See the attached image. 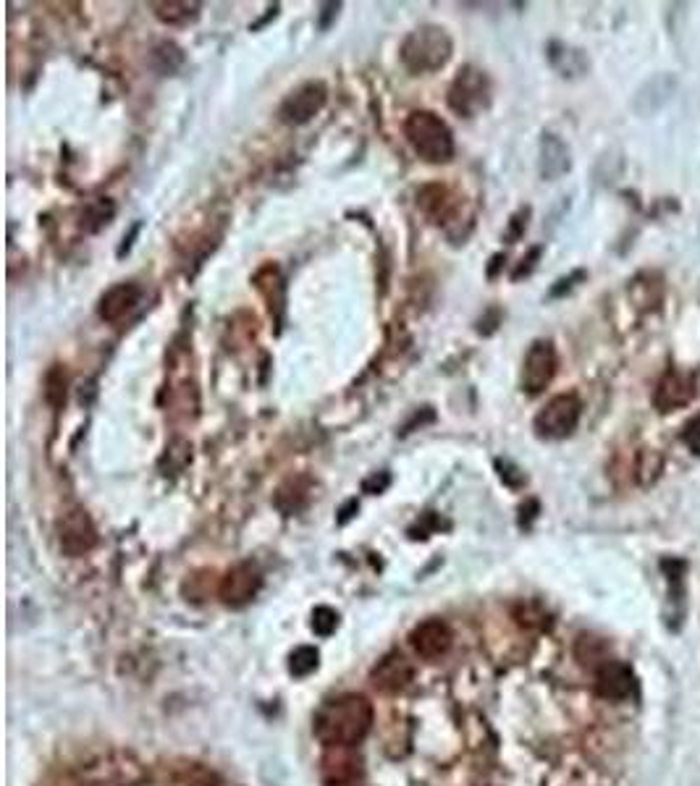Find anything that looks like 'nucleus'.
Wrapping results in <instances>:
<instances>
[{"label": "nucleus", "mask_w": 700, "mask_h": 786, "mask_svg": "<svg viewBox=\"0 0 700 786\" xmlns=\"http://www.w3.org/2000/svg\"><path fill=\"white\" fill-rule=\"evenodd\" d=\"M491 100V76L483 69H478V66H472V63H465L457 71V76L449 84V95H446V103L459 118H475L480 113H486L491 108Z\"/></svg>", "instance_id": "4"}, {"label": "nucleus", "mask_w": 700, "mask_h": 786, "mask_svg": "<svg viewBox=\"0 0 700 786\" xmlns=\"http://www.w3.org/2000/svg\"><path fill=\"white\" fill-rule=\"evenodd\" d=\"M596 692L606 700H627L635 692V676L617 661H603L596 669Z\"/></svg>", "instance_id": "13"}, {"label": "nucleus", "mask_w": 700, "mask_h": 786, "mask_svg": "<svg viewBox=\"0 0 700 786\" xmlns=\"http://www.w3.org/2000/svg\"><path fill=\"white\" fill-rule=\"evenodd\" d=\"M95 786H121V784H95Z\"/></svg>", "instance_id": "26"}, {"label": "nucleus", "mask_w": 700, "mask_h": 786, "mask_svg": "<svg viewBox=\"0 0 700 786\" xmlns=\"http://www.w3.org/2000/svg\"><path fill=\"white\" fill-rule=\"evenodd\" d=\"M583 417V401L575 393H559L535 414L533 430L541 441H564L575 433Z\"/></svg>", "instance_id": "5"}, {"label": "nucleus", "mask_w": 700, "mask_h": 786, "mask_svg": "<svg viewBox=\"0 0 700 786\" xmlns=\"http://www.w3.org/2000/svg\"><path fill=\"white\" fill-rule=\"evenodd\" d=\"M336 624H339V616H336V611H331V608L320 606L315 608V614H312V627H315V632L323 637H328L336 629Z\"/></svg>", "instance_id": "22"}, {"label": "nucleus", "mask_w": 700, "mask_h": 786, "mask_svg": "<svg viewBox=\"0 0 700 786\" xmlns=\"http://www.w3.org/2000/svg\"><path fill=\"white\" fill-rule=\"evenodd\" d=\"M139 302H142V286L132 281L116 283L100 297L98 315L105 323H121V320L129 318L137 310Z\"/></svg>", "instance_id": "12"}, {"label": "nucleus", "mask_w": 700, "mask_h": 786, "mask_svg": "<svg viewBox=\"0 0 700 786\" xmlns=\"http://www.w3.org/2000/svg\"><path fill=\"white\" fill-rule=\"evenodd\" d=\"M150 66L163 76L176 74V71L184 66V50L171 40L158 42V45L153 48V53H150Z\"/></svg>", "instance_id": "18"}, {"label": "nucleus", "mask_w": 700, "mask_h": 786, "mask_svg": "<svg viewBox=\"0 0 700 786\" xmlns=\"http://www.w3.org/2000/svg\"><path fill=\"white\" fill-rule=\"evenodd\" d=\"M572 160H569V147L554 134H543L541 142V176L546 181H556L559 176L569 171Z\"/></svg>", "instance_id": "16"}, {"label": "nucleus", "mask_w": 700, "mask_h": 786, "mask_svg": "<svg viewBox=\"0 0 700 786\" xmlns=\"http://www.w3.org/2000/svg\"><path fill=\"white\" fill-rule=\"evenodd\" d=\"M556 367H559V357H556L554 341H548V338L533 341L525 354V362H522V391L527 396H541L551 386V380L556 378Z\"/></svg>", "instance_id": "6"}, {"label": "nucleus", "mask_w": 700, "mask_h": 786, "mask_svg": "<svg viewBox=\"0 0 700 786\" xmlns=\"http://www.w3.org/2000/svg\"><path fill=\"white\" fill-rule=\"evenodd\" d=\"M373 726V708L362 695H341L315 713V737L328 747H354Z\"/></svg>", "instance_id": "1"}, {"label": "nucleus", "mask_w": 700, "mask_h": 786, "mask_svg": "<svg viewBox=\"0 0 700 786\" xmlns=\"http://www.w3.org/2000/svg\"><path fill=\"white\" fill-rule=\"evenodd\" d=\"M328 103V87L326 82L320 79H312V82L299 84L297 90L289 92L284 97V103L278 108V118L284 121L286 126H305L310 124L312 118L318 116Z\"/></svg>", "instance_id": "7"}, {"label": "nucleus", "mask_w": 700, "mask_h": 786, "mask_svg": "<svg viewBox=\"0 0 700 786\" xmlns=\"http://www.w3.org/2000/svg\"><path fill=\"white\" fill-rule=\"evenodd\" d=\"M289 666H292V674L307 676L310 671L318 669V650L307 648V645L305 648H297L294 650L292 663H289Z\"/></svg>", "instance_id": "21"}, {"label": "nucleus", "mask_w": 700, "mask_h": 786, "mask_svg": "<svg viewBox=\"0 0 700 786\" xmlns=\"http://www.w3.org/2000/svg\"><path fill=\"white\" fill-rule=\"evenodd\" d=\"M66 393H69V375L61 365H53L45 375V401L53 409H61L66 404Z\"/></svg>", "instance_id": "19"}, {"label": "nucleus", "mask_w": 700, "mask_h": 786, "mask_svg": "<svg viewBox=\"0 0 700 786\" xmlns=\"http://www.w3.org/2000/svg\"><path fill=\"white\" fill-rule=\"evenodd\" d=\"M462 205H465V202L459 200L457 194L451 192L449 187H444V184H428V187L417 192V207H420L436 226H444L449 236L454 234L451 228L459 223Z\"/></svg>", "instance_id": "9"}, {"label": "nucleus", "mask_w": 700, "mask_h": 786, "mask_svg": "<svg viewBox=\"0 0 700 786\" xmlns=\"http://www.w3.org/2000/svg\"><path fill=\"white\" fill-rule=\"evenodd\" d=\"M451 645V629L441 619H428L412 632V648L423 658H438Z\"/></svg>", "instance_id": "14"}, {"label": "nucleus", "mask_w": 700, "mask_h": 786, "mask_svg": "<svg viewBox=\"0 0 700 786\" xmlns=\"http://www.w3.org/2000/svg\"><path fill=\"white\" fill-rule=\"evenodd\" d=\"M451 53H454V40L438 24H420L404 37L399 48L402 66L415 76L441 71L451 61Z\"/></svg>", "instance_id": "2"}, {"label": "nucleus", "mask_w": 700, "mask_h": 786, "mask_svg": "<svg viewBox=\"0 0 700 786\" xmlns=\"http://www.w3.org/2000/svg\"><path fill=\"white\" fill-rule=\"evenodd\" d=\"M682 441L693 454H700V414L690 417L682 428Z\"/></svg>", "instance_id": "24"}, {"label": "nucleus", "mask_w": 700, "mask_h": 786, "mask_svg": "<svg viewBox=\"0 0 700 786\" xmlns=\"http://www.w3.org/2000/svg\"><path fill=\"white\" fill-rule=\"evenodd\" d=\"M58 545L61 551L69 556V559H79V556H87V553L98 545V530L92 524L90 514L79 506L69 509L58 519Z\"/></svg>", "instance_id": "8"}, {"label": "nucleus", "mask_w": 700, "mask_h": 786, "mask_svg": "<svg viewBox=\"0 0 700 786\" xmlns=\"http://www.w3.org/2000/svg\"><path fill=\"white\" fill-rule=\"evenodd\" d=\"M412 666L404 655L391 653L383 661H378V666L373 669V682L375 687H381L383 692H399L412 682Z\"/></svg>", "instance_id": "15"}, {"label": "nucleus", "mask_w": 700, "mask_h": 786, "mask_svg": "<svg viewBox=\"0 0 700 786\" xmlns=\"http://www.w3.org/2000/svg\"><path fill=\"white\" fill-rule=\"evenodd\" d=\"M404 137L423 163L444 166L454 158V134L444 118L433 111H412L404 121Z\"/></svg>", "instance_id": "3"}, {"label": "nucleus", "mask_w": 700, "mask_h": 786, "mask_svg": "<svg viewBox=\"0 0 700 786\" xmlns=\"http://www.w3.org/2000/svg\"><path fill=\"white\" fill-rule=\"evenodd\" d=\"M260 587H263L260 569H257L255 564H250V561H244V564H236L234 569L226 572V577L221 580V587H218V593H221V600L226 606L239 608L247 606V603L260 593Z\"/></svg>", "instance_id": "10"}, {"label": "nucleus", "mask_w": 700, "mask_h": 786, "mask_svg": "<svg viewBox=\"0 0 700 786\" xmlns=\"http://www.w3.org/2000/svg\"><path fill=\"white\" fill-rule=\"evenodd\" d=\"M153 14L160 24L166 27H189L195 24L202 14V3H189V0H163V3H153Z\"/></svg>", "instance_id": "17"}, {"label": "nucleus", "mask_w": 700, "mask_h": 786, "mask_svg": "<svg viewBox=\"0 0 700 786\" xmlns=\"http://www.w3.org/2000/svg\"><path fill=\"white\" fill-rule=\"evenodd\" d=\"M328 786H365L360 776V768L354 766V760H341L339 766L328 768Z\"/></svg>", "instance_id": "20"}, {"label": "nucleus", "mask_w": 700, "mask_h": 786, "mask_svg": "<svg viewBox=\"0 0 700 786\" xmlns=\"http://www.w3.org/2000/svg\"><path fill=\"white\" fill-rule=\"evenodd\" d=\"M496 469H499V477L509 488H520V485L527 483L525 472L514 467L512 462H506V459H496Z\"/></svg>", "instance_id": "23"}, {"label": "nucleus", "mask_w": 700, "mask_h": 786, "mask_svg": "<svg viewBox=\"0 0 700 786\" xmlns=\"http://www.w3.org/2000/svg\"><path fill=\"white\" fill-rule=\"evenodd\" d=\"M341 11V3H323L320 6V19H318V27L326 32V29H331V21L339 16Z\"/></svg>", "instance_id": "25"}, {"label": "nucleus", "mask_w": 700, "mask_h": 786, "mask_svg": "<svg viewBox=\"0 0 700 786\" xmlns=\"http://www.w3.org/2000/svg\"><path fill=\"white\" fill-rule=\"evenodd\" d=\"M695 396V380L690 373H682L677 367L666 370L664 378L659 380V386L653 391V407L659 412L669 414L674 409L687 407Z\"/></svg>", "instance_id": "11"}]
</instances>
